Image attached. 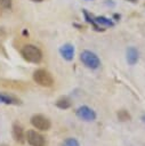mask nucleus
Wrapping results in <instances>:
<instances>
[{"mask_svg": "<svg viewBox=\"0 0 145 146\" xmlns=\"http://www.w3.org/2000/svg\"><path fill=\"white\" fill-rule=\"evenodd\" d=\"M21 54H22L23 58L26 62H29V63L38 64L42 59V52H41V50L37 46H34V44H25L22 48Z\"/></svg>", "mask_w": 145, "mask_h": 146, "instance_id": "obj_1", "label": "nucleus"}, {"mask_svg": "<svg viewBox=\"0 0 145 146\" xmlns=\"http://www.w3.org/2000/svg\"><path fill=\"white\" fill-rule=\"evenodd\" d=\"M33 80L41 87H46V88H49L54 84V78L53 75L43 70V68H38L33 72Z\"/></svg>", "mask_w": 145, "mask_h": 146, "instance_id": "obj_2", "label": "nucleus"}, {"mask_svg": "<svg viewBox=\"0 0 145 146\" xmlns=\"http://www.w3.org/2000/svg\"><path fill=\"white\" fill-rule=\"evenodd\" d=\"M80 59L83 63V65L90 70H96L100 65V60L98 56L95 52L89 51V50H83L80 55Z\"/></svg>", "mask_w": 145, "mask_h": 146, "instance_id": "obj_3", "label": "nucleus"}, {"mask_svg": "<svg viewBox=\"0 0 145 146\" xmlns=\"http://www.w3.org/2000/svg\"><path fill=\"white\" fill-rule=\"evenodd\" d=\"M31 124L38 129V130H41V131H48L51 127V123H50V120L42 115V114H34L31 116Z\"/></svg>", "mask_w": 145, "mask_h": 146, "instance_id": "obj_4", "label": "nucleus"}, {"mask_svg": "<svg viewBox=\"0 0 145 146\" xmlns=\"http://www.w3.org/2000/svg\"><path fill=\"white\" fill-rule=\"evenodd\" d=\"M25 140L31 146H45L46 145L45 137L35 130H27L25 132Z\"/></svg>", "mask_w": 145, "mask_h": 146, "instance_id": "obj_5", "label": "nucleus"}, {"mask_svg": "<svg viewBox=\"0 0 145 146\" xmlns=\"http://www.w3.org/2000/svg\"><path fill=\"white\" fill-rule=\"evenodd\" d=\"M75 114L79 119L83 120V121H87V122H91V121H95L96 120V113L92 108H90L89 106H80L75 110Z\"/></svg>", "mask_w": 145, "mask_h": 146, "instance_id": "obj_6", "label": "nucleus"}, {"mask_svg": "<svg viewBox=\"0 0 145 146\" xmlns=\"http://www.w3.org/2000/svg\"><path fill=\"white\" fill-rule=\"evenodd\" d=\"M11 135H13V138L16 143H19V144H23L25 141V132L23 130V127L18 123V122H15L11 127Z\"/></svg>", "mask_w": 145, "mask_h": 146, "instance_id": "obj_7", "label": "nucleus"}, {"mask_svg": "<svg viewBox=\"0 0 145 146\" xmlns=\"http://www.w3.org/2000/svg\"><path fill=\"white\" fill-rule=\"evenodd\" d=\"M59 54L65 60H72L74 57V47L71 43H65L59 48Z\"/></svg>", "mask_w": 145, "mask_h": 146, "instance_id": "obj_8", "label": "nucleus"}, {"mask_svg": "<svg viewBox=\"0 0 145 146\" xmlns=\"http://www.w3.org/2000/svg\"><path fill=\"white\" fill-rule=\"evenodd\" d=\"M0 103L6 104V105H21L22 104L19 98H17L14 95L6 94V92H0Z\"/></svg>", "mask_w": 145, "mask_h": 146, "instance_id": "obj_9", "label": "nucleus"}, {"mask_svg": "<svg viewBox=\"0 0 145 146\" xmlns=\"http://www.w3.org/2000/svg\"><path fill=\"white\" fill-rule=\"evenodd\" d=\"M139 52L135 47H129L127 49V62L129 65H135L138 62Z\"/></svg>", "mask_w": 145, "mask_h": 146, "instance_id": "obj_10", "label": "nucleus"}, {"mask_svg": "<svg viewBox=\"0 0 145 146\" xmlns=\"http://www.w3.org/2000/svg\"><path fill=\"white\" fill-rule=\"evenodd\" d=\"M55 105H56L58 108H61V110H66V108H70V107L72 106V102H71V99H70L67 96H61V97L56 100Z\"/></svg>", "mask_w": 145, "mask_h": 146, "instance_id": "obj_11", "label": "nucleus"}, {"mask_svg": "<svg viewBox=\"0 0 145 146\" xmlns=\"http://www.w3.org/2000/svg\"><path fill=\"white\" fill-rule=\"evenodd\" d=\"M95 22L99 25V26H105V27H112L114 26V22L107 17H104V16H97L94 18Z\"/></svg>", "mask_w": 145, "mask_h": 146, "instance_id": "obj_12", "label": "nucleus"}, {"mask_svg": "<svg viewBox=\"0 0 145 146\" xmlns=\"http://www.w3.org/2000/svg\"><path fill=\"white\" fill-rule=\"evenodd\" d=\"M82 13H83V15H84L86 21H87L88 23H90V24L94 26V29H95L96 31H98V32H99V31H104V29H102V26H99V25L95 22V19H94V18H92L88 13H87V10H84V9H83V10H82Z\"/></svg>", "mask_w": 145, "mask_h": 146, "instance_id": "obj_13", "label": "nucleus"}, {"mask_svg": "<svg viewBox=\"0 0 145 146\" xmlns=\"http://www.w3.org/2000/svg\"><path fill=\"white\" fill-rule=\"evenodd\" d=\"M116 116H118V120L121 121V122H127V121H130V119H131V115L129 114V112L127 110H120V111H118Z\"/></svg>", "mask_w": 145, "mask_h": 146, "instance_id": "obj_14", "label": "nucleus"}, {"mask_svg": "<svg viewBox=\"0 0 145 146\" xmlns=\"http://www.w3.org/2000/svg\"><path fill=\"white\" fill-rule=\"evenodd\" d=\"M63 146H80V144L75 138H67L63 141Z\"/></svg>", "mask_w": 145, "mask_h": 146, "instance_id": "obj_15", "label": "nucleus"}, {"mask_svg": "<svg viewBox=\"0 0 145 146\" xmlns=\"http://www.w3.org/2000/svg\"><path fill=\"white\" fill-rule=\"evenodd\" d=\"M11 0H0V7L3 9H10L11 8Z\"/></svg>", "mask_w": 145, "mask_h": 146, "instance_id": "obj_16", "label": "nucleus"}, {"mask_svg": "<svg viewBox=\"0 0 145 146\" xmlns=\"http://www.w3.org/2000/svg\"><path fill=\"white\" fill-rule=\"evenodd\" d=\"M142 121L145 123V114H144V115H142Z\"/></svg>", "mask_w": 145, "mask_h": 146, "instance_id": "obj_17", "label": "nucleus"}, {"mask_svg": "<svg viewBox=\"0 0 145 146\" xmlns=\"http://www.w3.org/2000/svg\"><path fill=\"white\" fill-rule=\"evenodd\" d=\"M31 1H34V2H41L42 0H31Z\"/></svg>", "mask_w": 145, "mask_h": 146, "instance_id": "obj_18", "label": "nucleus"}, {"mask_svg": "<svg viewBox=\"0 0 145 146\" xmlns=\"http://www.w3.org/2000/svg\"><path fill=\"white\" fill-rule=\"evenodd\" d=\"M127 1H130V2H136L137 0H127Z\"/></svg>", "mask_w": 145, "mask_h": 146, "instance_id": "obj_19", "label": "nucleus"}, {"mask_svg": "<svg viewBox=\"0 0 145 146\" xmlns=\"http://www.w3.org/2000/svg\"><path fill=\"white\" fill-rule=\"evenodd\" d=\"M0 146H8V145H6V144H1Z\"/></svg>", "mask_w": 145, "mask_h": 146, "instance_id": "obj_20", "label": "nucleus"}]
</instances>
